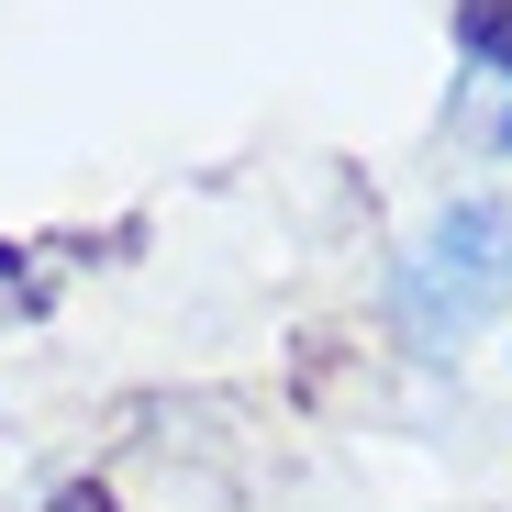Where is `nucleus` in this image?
Returning a JSON list of instances; mask_svg holds the SVG:
<instances>
[{"label": "nucleus", "mask_w": 512, "mask_h": 512, "mask_svg": "<svg viewBox=\"0 0 512 512\" xmlns=\"http://www.w3.org/2000/svg\"><path fill=\"white\" fill-rule=\"evenodd\" d=\"M501 301H512V201H490V190L446 201L390 268V312H401V334L423 357H446L457 334H479Z\"/></svg>", "instance_id": "1"}, {"label": "nucleus", "mask_w": 512, "mask_h": 512, "mask_svg": "<svg viewBox=\"0 0 512 512\" xmlns=\"http://www.w3.org/2000/svg\"><path fill=\"white\" fill-rule=\"evenodd\" d=\"M457 45L479 78H512V0H457Z\"/></svg>", "instance_id": "2"}, {"label": "nucleus", "mask_w": 512, "mask_h": 512, "mask_svg": "<svg viewBox=\"0 0 512 512\" xmlns=\"http://www.w3.org/2000/svg\"><path fill=\"white\" fill-rule=\"evenodd\" d=\"M56 512H112V490H56Z\"/></svg>", "instance_id": "3"}]
</instances>
